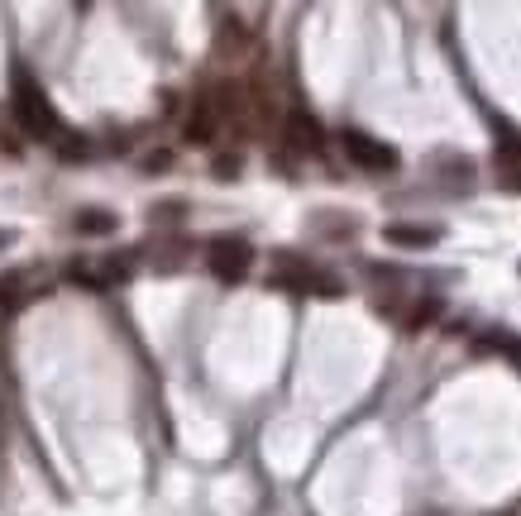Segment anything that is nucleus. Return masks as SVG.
Wrapping results in <instances>:
<instances>
[{"label":"nucleus","mask_w":521,"mask_h":516,"mask_svg":"<svg viewBox=\"0 0 521 516\" xmlns=\"http://www.w3.org/2000/svg\"><path fill=\"white\" fill-rule=\"evenodd\" d=\"M10 110H15V125L29 134V139H44V144H63L72 129L63 125V115L53 110V101L44 96V86L34 82L29 72H15V101H10Z\"/></svg>","instance_id":"obj_1"},{"label":"nucleus","mask_w":521,"mask_h":516,"mask_svg":"<svg viewBox=\"0 0 521 516\" xmlns=\"http://www.w3.org/2000/svg\"><path fill=\"white\" fill-rule=\"evenodd\" d=\"M206 268H211V278L225 282V287H235V282L249 278V268H254V244L244 235H216L206 244Z\"/></svg>","instance_id":"obj_2"},{"label":"nucleus","mask_w":521,"mask_h":516,"mask_svg":"<svg viewBox=\"0 0 521 516\" xmlns=\"http://www.w3.org/2000/svg\"><path fill=\"white\" fill-rule=\"evenodd\" d=\"M340 144H345V158L354 163V168H364V172H392L397 168V149H388L383 139H373V134H364V129H345Z\"/></svg>","instance_id":"obj_3"},{"label":"nucleus","mask_w":521,"mask_h":516,"mask_svg":"<svg viewBox=\"0 0 521 516\" xmlns=\"http://www.w3.org/2000/svg\"><path fill=\"white\" fill-rule=\"evenodd\" d=\"M44 292V282H39V273L34 268H15V273H5L0 278V311L5 316H15V311H24L29 301Z\"/></svg>","instance_id":"obj_4"},{"label":"nucleus","mask_w":521,"mask_h":516,"mask_svg":"<svg viewBox=\"0 0 521 516\" xmlns=\"http://www.w3.org/2000/svg\"><path fill=\"white\" fill-rule=\"evenodd\" d=\"M216 125H220V110L211 96H196L192 115H187V125H182V139L187 144H211L216 139Z\"/></svg>","instance_id":"obj_5"},{"label":"nucleus","mask_w":521,"mask_h":516,"mask_svg":"<svg viewBox=\"0 0 521 516\" xmlns=\"http://www.w3.org/2000/svg\"><path fill=\"white\" fill-rule=\"evenodd\" d=\"M287 144H292L297 153H321V144H326L321 120L306 115V110H292V115H287Z\"/></svg>","instance_id":"obj_6"},{"label":"nucleus","mask_w":521,"mask_h":516,"mask_svg":"<svg viewBox=\"0 0 521 516\" xmlns=\"http://www.w3.org/2000/svg\"><path fill=\"white\" fill-rule=\"evenodd\" d=\"M72 230H77L82 239H106V235L120 230V215L106 211V206H87V211L72 215Z\"/></svg>","instance_id":"obj_7"},{"label":"nucleus","mask_w":521,"mask_h":516,"mask_svg":"<svg viewBox=\"0 0 521 516\" xmlns=\"http://www.w3.org/2000/svg\"><path fill=\"white\" fill-rule=\"evenodd\" d=\"M383 239L397 244V249H431L435 239H440V230H431V225H402V220H392V225H383Z\"/></svg>","instance_id":"obj_8"},{"label":"nucleus","mask_w":521,"mask_h":516,"mask_svg":"<svg viewBox=\"0 0 521 516\" xmlns=\"http://www.w3.org/2000/svg\"><path fill=\"white\" fill-rule=\"evenodd\" d=\"M63 278L72 282V287H87V292H106V282H101V268L91 263V258H72L63 268Z\"/></svg>","instance_id":"obj_9"},{"label":"nucleus","mask_w":521,"mask_h":516,"mask_svg":"<svg viewBox=\"0 0 521 516\" xmlns=\"http://www.w3.org/2000/svg\"><path fill=\"white\" fill-rule=\"evenodd\" d=\"M474 354H507V359H521V340L507 335V330H488L474 340Z\"/></svg>","instance_id":"obj_10"},{"label":"nucleus","mask_w":521,"mask_h":516,"mask_svg":"<svg viewBox=\"0 0 521 516\" xmlns=\"http://www.w3.org/2000/svg\"><path fill=\"white\" fill-rule=\"evenodd\" d=\"M96 268H101V282H106V292H110L115 282H130L134 278V254H130V249H125V254H106Z\"/></svg>","instance_id":"obj_11"},{"label":"nucleus","mask_w":521,"mask_h":516,"mask_svg":"<svg viewBox=\"0 0 521 516\" xmlns=\"http://www.w3.org/2000/svg\"><path fill=\"white\" fill-rule=\"evenodd\" d=\"M244 43H249V34H244L239 24H225V29H220V39H216V48H220V53H239Z\"/></svg>","instance_id":"obj_12"},{"label":"nucleus","mask_w":521,"mask_h":516,"mask_svg":"<svg viewBox=\"0 0 521 516\" xmlns=\"http://www.w3.org/2000/svg\"><path fill=\"white\" fill-rule=\"evenodd\" d=\"M435 316H440V297H426V301H421V306L412 311V316H407V330H421V325L435 321Z\"/></svg>","instance_id":"obj_13"},{"label":"nucleus","mask_w":521,"mask_h":516,"mask_svg":"<svg viewBox=\"0 0 521 516\" xmlns=\"http://www.w3.org/2000/svg\"><path fill=\"white\" fill-rule=\"evenodd\" d=\"M239 168H244V158H239V153H220V158H216V177H220V182H235Z\"/></svg>","instance_id":"obj_14"},{"label":"nucleus","mask_w":521,"mask_h":516,"mask_svg":"<svg viewBox=\"0 0 521 516\" xmlns=\"http://www.w3.org/2000/svg\"><path fill=\"white\" fill-rule=\"evenodd\" d=\"M58 153H63L67 163H77V158H87V139L82 134H67L63 144H58Z\"/></svg>","instance_id":"obj_15"},{"label":"nucleus","mask_w":521,"mask_h":516,"mask_svg":"<svg viewBox=\"0 0 521 516\" xmlns=\"http://www.w3.org/2000/svg\"><path fill=\"white\" fill-rule=\"evenodd\" d=\"M139 168H144V172H168V168H173V149H153Z\"/></svg>","instance_id":"obj_16"},{"label":"nucleus","mask_w":521,"mask_h":516,"mask_svg":"<svg viewBox=\"0 0 521 516\" xmlns=\"http://www.w3.org/2000/svg\"><path fill=\"white\" fill-rule=\"evenodd\" d=\"M177 211H182V201H163V206H153V220H177Z\"/></svg>","instance_id":"obj_17"},{"label":"nucleus","mask_w":521,"mask_h":516,"mask_svg":"<svg viewBox=\"0 0 521 516\" xmlns=\"http://www.w3.org/2000/svg\"><path fill=\"white\" fill-rule=\"evenodd\" d=\"M502 187H507V192H521V168L507 172V177H502Z\"/></svg>","instance_id":"obj_18"},{"label":"nucleus","mask_w":521,"mask_h":516,"mask_svg":"<svg viewBox=\"0 0 521 516\" xmlns=\"http://www.w3.org/2000/svg\"><path fill=\"white\" fill-rule=\"evenodd\" d=\"M5 244H15V235H10V230H0V249H5Z\"/></svg>","instance_id":"obj_19"}]
</instances>
